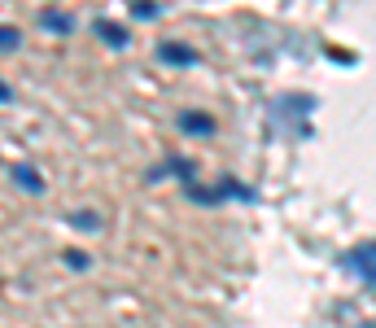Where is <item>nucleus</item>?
<instances>
[{"label":"nucleus","instance_id":"nucleus-1","mask_svg":"<svg viewBox=\"0 0 376 328\" xmlns=\"http://www.w3.org/2000/svg\"><path fill=\"white\" fill-rule=\"evenodd\" d=\"M179 127H184V131H197V136H206V131L215 127V123H210L206 114H184V119H179Z\"/></svg>","mask_w":376,"mask_h":328},{"label":"nucleus","instance_id":"nucleus-2","mask_svg":"<svg viewBox=\"0 0 376 328\" xmlns=\"http://www.w3.org/2000/svg\"><path fill=\"white\" fill-rule=\"evenodd\" d=\"M162 53H167L171 61H193V53H188V48H175V44H167V48H162Z\"/></svg>","mask_w":376,"mask_h":328}]
</instances>
